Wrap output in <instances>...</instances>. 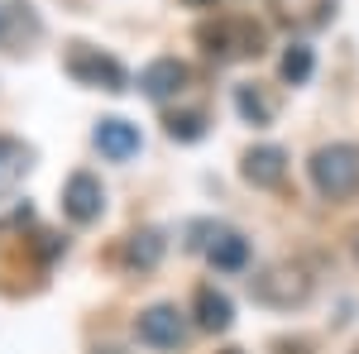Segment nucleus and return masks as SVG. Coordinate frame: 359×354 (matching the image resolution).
Listing matches in <instances>:
<instances>
[{"label":"nucleus","instance_id":"nucleus-1","mask_svg":"<svg viewBox=\"0 0 359 354\" xmlns=\"http://www.w3.org/2000/svg\"><path fill=\"white\" fill-rule=\"evenodd\" d=\"M311 182L321 196L345 201L359 191V149L355 144H326L311 154Z\"/></svg>","mask_w":359,"mask_h":354},{"label":"nucleus","instance_id":"nucleus-2","mask_svg":"<svg viewBox=\"0 0 359 354\" xmlns=\"http://www.w3.org/2000/svg\"><path fill=\"white\" fill-rule=\"evenodd\" d=\"M249 292H254V301H264V306L292 311V306H302L311 297V273L302 264H273V268L249 278Z\"/></svg>","mask_w":359,"mask_h":354},{"label":"nucleus","instance_id":"nucleus-3","mask_svg":"<svg viewBox=\"0 0 359 354\" xmlns=\"http://www.w3.org/2000/svg\"><path fill=\"white\" fill-rule=\"evenodd\" d=\"M201 43L216 62H235V57H254L264 43V29L249 25V20H216V25L201 29Z\"/></svg>","mask_w":359,"mask_h":354},{"label":"nucleus","instance_id":"nucleus-4","mask_svg":"<svg viewBox=\"0 0 359 354\" xmlns=\"http://www.w3.org/2000/svg\"><path fill=\"white\" fill-rule=\"evenodd\" d=\"M67 77L82 82V86H96V91H125V67L111 53L86 48V43H72L67 48Z\"/></svg>","mask_w":359,"mask_h":354},{"label":"nucleus","instance_id":"nucleus-5","mask_svg":"<svg viewBox=\"0 0 359 354\" xmlns=\"http://www.w3.org/2000/svg\"><path fill=\"white\" fill-rule=\"evenodd\" d=\"M62 211L77 220V225H91V220L106 211V187H101V177H91V172H72L67 187H62Z\"/></svg>","mask_w":359,"mask_h":354},{"label":"nucleus","instance_id":"nucleus-6","mask_svg":"<svg viewBox=\"0 0 359 354\" xmlns=\"http://www.w3.org/2000/svg\"><path fill=\"white\" fill-rule=\"evenodd\" d=\"M135 330H139V340L154 345V350H177V345L187 340V326H182L177 306H149V311L139 316Z\"/></svg>","mask_w":359,"mask_h":354},{"label":"nucleus","instance_id":"nucleus-7","mask_svg":"<svg viewBox=\"0 0 359 354\" xmlns=\"http://www.w3.org/2000/svg\"><path fill=\"white\" fill-rule=\"evenodd\" d=\"M139 86H144L149 101H168V96H177V91L187 86V62L158 57V62H149V67L139 72Z\"/></svg>","mask_w":359,"mask_h":354},{"label":"nucleus","instance_id":"nucleus-8","mask_svg":"<svg viewBox=\"0 0 359 354\" xmlns=\"http://www.w3.org/2000/svg\"><path fill=\"white\" fill-rule=\"evenodd\" d=\"M139 130L130 125V120H120V115H111V120H101L96 125V149L111 158V163H125V158H135L139 154Z\"/></svg>","mask_w":359,"mask_h":354},{"label":"nucleus","instance_id":"nucleus-9","mask_svg":"<svg viewBox=\"0 0 359 354\" xmlns=\"http://www.w3.org/2000/svg\"><path fill=\"white\" fill-rule=\"evenodd\" d=\"M283 177H287V154L278 144H259V149L245 154V182H254V187H278Z\"/></svg>","mask_w":359,"mask_h":354},{"label":"nucleus","instance_id":"nucleus-10","mask_svg":"<svg viewBox=\"0 0 359 354\" xmlns=\"http://www.w3.org/2000/svg\"><path fill=\"white\" fill-rule=\"evenodd\" d=\"M34 39H39L34 10H29V5H0V48L20 53L25 43H34Z\"/></svg>","mask_w":359,"mask_h":354},{"label":"nucleus","instance_id":"nucleus-11","mask_svg":"<svg viewBox=\"0 0 359 354\" xmlns=\"http://www.w3.org/2000/svg\"><path fill=\"white\" fill-rule=\"evenodd\" d=\"M206 259H211L221 273H240L249 264V240H245V235H235V230H216V225H211Z\"/></svg>","mask_w":359,"mask_h":354},{"label":"nucleus","instance_id":"nucleus-12","mask_svg":"<svg viewBox=\"0 0 359 354\" xmlns=\"http://www.w3.org/2000/svg\"><path fill=\"white\" fill-rule=\"evenodd\" d=\"M273 10L297 29H321L326 20H331L335 0H273Z\"/></svg>","mask_w":359,"mask_h":354},{"label":"nucleus","instance_id":"nucleus-13","mask_svg":"<svg viewBox=\"0 0 359 354\" xmlns=\"http://www.w3.org/2000/svg\"><path fill=\"white\" fill-rule=\"evenodd\" d=\"M235 110L245 115L249 125H273V115H278V101L264 91V86H254V82H245V86H235Z\"/></svg>","mask_w":359,"mask_h":354},{"label":"nucleus","instance_id":"nucleus-14","mask_svg":"<svg viewBox=\"0 0 359 354\" xmlns=\"http://www.w3.org/2000/svg\"><path fill=\"white\" fill-rule=\"evenodd\" d=\"M196 321L206 330H230L235 306H230V297H225L221 287H201V292H196Z\"/></svg>","mask_w":359,"mask_h":354},{"label":"nucleus","instance_id":"nucleus-15","mask_svg":"<svg viewBox=\"0 0 359 354\" xmlns=\"http://www.w3.org/2000/svg\"><path fill=\"white\" fill-rule=\"evenodd\" d=\"M158 259H163V235L158 230H135L130 245H125V264L149 273V268H158Z\"/></svg>","mask_w":359,"mask_h":354},{"label":"nucleus","instance_id":"nucleus-16","mask_svg":"<svg viewBox=\"0 0 359 354\" xmlns=\"http://www.w3.org/2000/svg\"><path fill=\"white\" fill-rule=\"evenodd\" d=\"M29 158H34V154H29L20 139L0 135V196H5V191H10V187H15V182L29 172Z\"/></svg>","mask_w":359,"mask_h":354},{"label":"nucleus","instance_id":"nucleus-17","mask_svg":"<svg viewBox=\"0 0 359 354\" xmlns=\"http://www.w3.org/2000/svg\"><path fill=\"white\" fill-rule=\"evenodd\" d=\"M311 67H316L311 48H306V43H292V48L283 53V82H287V86H302L306 77H311Z\"/></svg>","mask_w":359,"mask_h":354},{"label":"nucleus","instance_id":"nucleus-18","mask_svg":"<svg viewBox=\"0 0 359 354\" xmlns=\"http://www.w3.org/2000/svg\"><path fill=\"white\" fill-rule=\"evenodd\" d=\"M168 135H172V139H182V144H192V139H201V135H206V115H201V110L172 115V120H168Z\"/></svg>","mask_w":359,"mask_h":354},{"label":"nucleus","instance_id":"nucleus-19","mask_svg":"<svg viewBox=\"0 0 359 354\" xmlns=\"http://www.w3.org/2000/svg\"><path fill=\"white\" fill-rule=\"evenodd\" d=\"M355 254H359V235H355Z\"/></svg>","mask_w":359,"mask_h":354},{"label":"nucleus","instance_id":"nucleus-20","mask_svg":"<svg viewBox=\"0 0 359 354\" xmlns=\"http://www.w3.org/2000/svg\"><path fill=\"white\" fill-rule=\"evenodd\" d=\"M225 354H240V350H225Z\"/></svg>","mask_w":359,"mask_h":354},{"label":"nucleus","instance_id":"nucleus-21","mask_svg":"<svg viewBox=\"0 0 359 354\" xmlns=\"http://www.w3.org/2000/svg\"><path fill=\"white\" fill-rule=\"evenodd\" d=\"M355 354H359V350H355Z\"/></svg>","mask_w":359,"mask_h":354}]
</instances>
